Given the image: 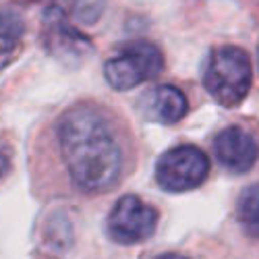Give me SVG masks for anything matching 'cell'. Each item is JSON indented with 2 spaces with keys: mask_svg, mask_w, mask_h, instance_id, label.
<instances>
[{
  "mask_svg": "<svg viewBox=\"0 0 259 259\" xmlns=\"http://www.w3.org/2000/svg\"><path fill=\"white\" fill-rule=\"evenodd\" d=\"M251 62L245 50L236 46L213 48L203 73L207 94L220 106L232 108L241 104L251 88Z\"/></svg>",
  "mask_w": 259,
  "mask_h": 259,
  "instance_id": "obj_2",
  "label": "cell"
},
{
  "mask_svg": "<svg viewBox=\"0 0 259 259\" xmlns=\"http://www.w3.org/2000/svg\"><path fill=\"white\" fill-rule=\"evenodd\" d=\"M209 175V158L195 145H179L164 152L156 164V181L164 191L183 193L199 187Z\"/></svg>",
  "mask_w": 259,
  "mask_h": 259,
  "instance_id": "obj_4",
  "label": "cell"
},
{
  "mask_svg": "<svg viewBox=\"0 0 259 259\" xmlns=\"http://www.w3.org/2000/svg\"><path fill=\"white\" fill-rule=\"evenodd\" d=\"M106 0H71V15L83 25H92L104 13Z\"/></svg>",
  "mask_w": 259,
  "mask_h": 259,
  "instance_id": "obj_10",
  "label": "cell"
},
{
  "mask_svg": "<svg viewBox=\"0 0 259 259\" xmlns=\"http://www.w3.org/2000/svg\"><path fill=\"white\" fill-rule=\"evenodd\" d=\"M44 44L50 54L67 64H79L92 52V41L69 23L58 7H50L44 15Z\"/></svg>",
  "mask_w": 259,
  "mask_h": 259,
  "instance_id": "obj_6",
  "label": "cell"
},
{
  "mask_svg": "<svg viewBox=\"0 0 259 259\" xmlns=\"http://www.w3.org/2000/svg\"><path fill=\"white\" fill-rule=\"evenodd\" d=\"M158 224V213L135 195L120 197L110 215H108V232L120 245L141 243L152 236Z\"/></svg>",
  "mask_w": 259,
  "mask_h": 259,
  "instance_id": "obj_5",
  "label": "cell"
},
{
  "mask_svg": "<svg viewBox=\"0 0 259 259\" xmlns=\"http://www.w3.org/2000/svg\"><path fill=\"white\" fill-rule=\"evenodd\" d=\"M0 35H13V37L23 35V21H21V17L11 11L0 9Z\"/></svg>",
  "mask_w": 259,
  "mask_h": 259,
  "instance_id": "obj_11",
  "label": "cell"
},
{
  "mask_svg": "<svg viewBox=\"0 0 259 259\" xmlns=\"http://www.w3.org/2000/svg\"><path fill=\"white\" fill-rule=\"evenodd\" d=\"M56 139L73 183L100 193L116 185L122 168L120 147L108 120L88 104L64 110L56 120Z\"/></svg>",
  "mask_w": 259,
  "mask_h": 259,
  "instance_id": "obj_1",
  "label": "cell"
},
{
  "mask_svg": "<svg viewBox=\"0 0 259 259\" xmlns=\"http://www.w3.org/2000/svg\"><path fill=\"white\" fill-rule=\"evenodd\" d=\"M213 152L226 170L241 175V172L251 170L257 162L259 145L241 126H228L215 135Z\"/></svg>",
  "mask_w": 259,
  "mask_h": 259,
  "instance_id": "obj_7",
  "label": "cell"
},
{
  "mask_svg": "<svg viewBox=\"0 0 259 259\" xmlns=\"http://www.w3.org/2000/svg\"><path fill=\"white\" fill-rule=\"evenodd\" d=\"M164 67V56L160 48L149 41H133L124 46L116 56L106 60L104 77L108 85L118 92L137 88L139 83L154 79Z\"/></svg>",
  "mask_w": 259,
  "mask_h": 259,
  "instance_id": "obj_3",
  "label": "cell"
},
{
  "mask_svg": "<svg viewBox=\"0 0 259 259\" xmlns=\"http://www.w3.org/2000/svg\"><path fill=\"white\" fill-rule=\"evenodd\" d=\"M139 108L147 120H154L160 124H172L187 114L189 104L181 90L172 88V85H156V88H152L141 96Z\"/></svg>",
  "mask_w": 259,
  "mask_h": 259,
  "instance_id": "obj_8",
  "label": "cell"
},
{
  "mask_svg": "<svg viewBox=\"0 0 259 259\" xmlns=\"http://www.w3.org/2000/svg\"><path fill=\"white\" fill-rule=\"evenodd\" d=\"M257 60H259V44H257Z\"/></svg>",
  "mask_w": 259,
  "mask_h": 259,
  "instance_id": "obj_15",
  "label": "cell"
},
{
  "mask_svg": "<svg viewBox=\"0 0 259 259\" xmlns=\"http://www.w3.org/2000/svg\"><path fill=\"white\" fill-rule=\"evenodd\" d=\"M11 170V160L3 154V152H0V179H3V177H7V172Z\"/></svg>",
  "mask_w": 259,
  "mask_h": 259,
  "instance_id": "obj_13",
  "label": "cell"
},
{
  "mask_svg": "<svg viewBox=\"0 0 259 259\" xmlns=\"http://www.w3.org/2000/svg\"><path fill=\"white\" fill-rule=\"evenodd\" d=\"M158 259H187V257H183V255H175V253H168V255H162V257H158Z\"/></svg>",
  "mask_w": 259,
  "mask_h": 259,
  "instance_id": "obj_14",
  "label": "cell"
},
{
  "mask_svg": "<svg viewBox=\"0 0 259 259\" xmlns=\"http://www.w3.org/2000/svg\"><path fill=\"white\" fill-rule=\"evenodd\" d=\"M21 37H13V35H0V71H3L7 64H11L15 60V56L19 54L21 48Z\"/></svg>",
  "mask_w": 259,
  "mask_h": 259,
  "instance_id": "obj_12",
  "label": "cell"
},
{
  "mask_svg": "<svg viewBox=\"0 0 259 259\" xmlns=\"http://www.w3.org/2000/svg\"><path fill=\"white\" fill-rule=\"evenodd\" d=\"M239 222L251 236H259V183L247 187L236 201Z\"/></svg>",
  "mask_w": 259,
  "mask_h": 259,
  "instance_id": "obj_9",
  "label": "cell"
}]
</instances>
